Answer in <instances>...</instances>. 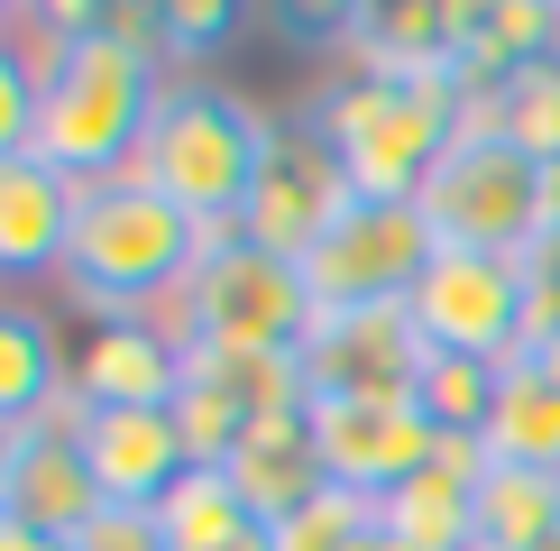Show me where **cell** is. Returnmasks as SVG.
<instances>
[{
	"mask_svg": "<svg viewBox=\"0 0 560 551\" xmlns=\"http://www.w3.org/2000/svg\"><path fill=\"white\" fill-rule=\"evenodd\" d=\"M156 102H166L156 56L110 37L102 10H92V28H56V46L37 65V166H56L65 184L138 175Z\"/></svg>",
	"mask_w": 560,
	"mask_h": 551,
	"instance_id": "obj_1",
	"label": "cell"
},
{
	"mask_svg": "<svg viewBox=\"0 0 560 551\" xmlns=\"http://www.w3.org/2000/svg\"><path fill=\"white\" fill-rule=\"evenodd\" d=\"M202 239L212 230L184 202H166L148 175H110V184H83V212H74V239H65L56 276L102 321H129L148 304H175L194 258H202Z\"/></svg>",
	"mask_w": 560,
	"mask_h": 551,
	"instance_id": "obj_2",
	"label": "cell"
},
{
	"mask_svg": "<svg viewBox=\"0 0 560 551\" xmlns=\"http://www.w3.org/2000/svg\"><path fill=\"white\" fill-rule=\"evenodd\" d=\"M313 129L340 156L359 202H413L432 184V166L459 148V129H469V92L423 83V74H359L349 65L340 83H322Z\"/></svg>",
	"mask_w": 560,
	"mask_h": 551,
	"instance_id": "obj_3",
	"label": "cell"
},
{
	"mask_svg": "<svg viewBox=\"0 0 560 551\" xmlns=\"http://www.w3.org/2000/svg\"><path fill=\"white\" fill-rule=\"evenodd\" d=\"M267 129L276 120H258L221 83H166L148 148H138V175L166 202H184L202 230H240L248 194H258V166H267Z\"/></svg>",
	"mask_w": 560,
	"mask_h": 551,
	"instance_id": "obj_4",
	"label": "cell"
},
{
	"mask_svg": "<svg viewBox=\"0 0 560 551\" xmlns=\"http://www.w3.org/2000/svg\"><path fill=\"white\" fill-rule=\"evenodd\" d=\"M175 340L184 350H294L313 331V294H303V267L267 258L248 230H212L202 239L194 276L175 294Z\"/></svg>",
	"mask_w": 560,
	"mask_h": 551,
	"instance_id": "obj_5",
	"label": "cell"
},
{
	"mask_svg": "<svg viewBox=\"0 0 560 551\" xmlns=\"http://www.w3.org/2000/svg\"><path fill=\"white\" fill-rule=\"evenodd\" d=\"M413 202H423L441 248H497V258L542 248V166L515 156L497 129H459V148L432 166Z\"/></svg>",
	"mask_w": 560,
	"mask_h": 551,
	"instance_id": "obj_6",
	"label": "cell"
},
{
	"mask_svg": "<svg viewBox=\"0 0 560 551\" xmlns=\"http://www.w3.org/2000/svg\"><path fill=\"white\" fill-rule=\"evenodd\" d=\"M432 258L441 239L423 202H349L340 230L303 258V294H313V313H377V304H405Z\"/></svg>",
	"mask_w": 560,
	"mask_h": 551,
	"instance_id": "obj_7",
	"label": "cell"
},
{
	"mask_svg": "<svg viewBox=\"0 0 560 551\" xmlns=\"http://www.w3.org/2000/svg\"><path fill=\"white\" fill-rule=\"evenodd\" d=\"M524 304L533 258H497V248H441L423 285L405 294L413 331L451 359H524Z\"/></svg>",
	"mask_w": 560,
	"mask_h": 551,
	"instance_id": "obj_8",
	"label": "cell"
},
{
	"mask_svg": "<svg viewBox=\"0 0 560 551\" xmlns=\"http://www.w3.org/2000/svg\"><path fill=\"white\" fill-rule=\"evenodd\" d=\"M313 413V459L322 478L349 496H395L405 478L432 469L441 432L413 396H331V405H303Z\"/></svg>",
	"mask_w": 560,
	"mask_h": 551,
	"instance_id": "obj_9",
	"label": "cell"
},
{
	"mask_svg": "<svg viewBox=\"0 0 560 551\" xmlns=\"http://www.w3.org/2000/svg\"><path fill=\"white\" fill-rule=\"evenodd\" d=\"M349 175H340V156L322 148V129L303 120V129H267V166H258V194H248V212H240V230L267 248V258H285V267H303L322 239L340 230V212H349Z\"/></svg>",
	"mask_w": 560,
	"mask_h": 551,
	"instance_id": "obj_10",
	"label": "cell"
},
{
	"mask_svg": "<svg viewBox=\"0 0 560 551\" xmlns=\"http://www.w3.org/2000/svg\"><path fill=\"white\" fill-rule=\"evenodd\" d=\"M303 359V396L331 405V396H413L432 367V340L413 331L405 304L377 313H313V331L294 340Z\"/></svg>",
	"mask_w": 560,
	"mask_h": 551,
	"instance_id": "obj_11",
	"label": "cell"
},
{
	"mask_svg": "<svg viewBox=\"0 0 560 551\" xmlns=\"http://www.w3.org/2000/svg\"><path fill=\"white\" fill-rule=\"evenodd\" d=\"M74 450H83L102 505H138V515H156L194 478L175 405H74Z\"/></svg>",
	"mask_w": 560,
	"mask_h": 551,
	"instance_id": "obj_12",
	"label": "cell"
},
{
	"mask_svg": "<svg viewBox=\"0 0 560 551\" xmlns=\"http://www.w3.org/2000/svg\"><path fill=\"white\" fill-rule=\"evenodd\" d=\"M0 515L28 524L46 542H74L92 515H102V488H92L83 450H74V396L56 413H37L28 432H10V469H0Z\"/></svg>",
	"mask_w": 560,
	"mask_h": 551,
	"instance_id": "obj_13",
	"label": "cell"
},
{
	"mask_svg": "<svg viewBox=\"0 0 560 551\" xmlns=\"http://www.w3.org/2000/svg\"><path fill=\"white\" fill-rule=\"evenodd\" d=\"M478 478H487V442L441 432L432 469L405 478L395 496H377V524L413 551H478Z\"/></svg>",
	"mask_w": 560,
	"mask_h": 551,
	"instance_id": "obj_14",
	"label": "cell"
},
{
	"mask_svg": "<svg viewBox=\"0 0 560 551\" xmlns=\"http://www.w3.org/2000/svg\"><path fill=\"white\" fill-rule=\"evenodd\" d=\"M184 396V340L148 313L102 321L74 359V405H175Z\"/></svg>",
	"mask_w": 560,
	"mask_h": 551,
	"instance_id": "obj_15",
	"label": "cell"
},
{
	"mask_svg": "<svg viewBox=\"0 0 560 551\" xmlns=\"http://www.w3.org/2000/svg\"><path fill=\"white\" fill-rule=\"evenodd\" d=\"M340 46L359 56V74H423V83H451V65H459V0L340 10Z\"/></svg>",
	"mask_w": 560,
	"mask_h": 551,
	"instance_id": "obj_16",
	"label": "cell"
},
{
	"mask_svg": "<svg viewBox=\"0 0 560 551\" xmlns=\"http://www.w3.org/2000/svg\"><path fill=\"white\" fill-rule=\"evenodd\" d=\"M74 212H83V184H65L56 166H37V156H10V166H0V276L19 285V276L65 267Z\"/></svg>",
	"mask_w": 560,
	"mask_h": 551,
	"instance_id": "obj_17",
	"label": "cell"
},
{
	"mask_svg": "<svg viewBox=\"0 0 560 551\" xmlns=\"http://www.w3.org/2000/svg\"><path fill=\"white\" fill-rule=\"evenodd\" d=\"M560 56V10L551 0H459V65L451 83L469 92H497L505 74H524V65Z\"/></svg>",
	"mask_w": 560,
	"mask_h": 551,
	"instance_id": "obj_18",
	"label": "cell"
},
{
	"mask_svg": "<svg viewBox=\"0 0 560 551\" xmlns=\"http://www.w3.org/2000/svg\"><path fill=\"white\" fill-rule=\"evenodd\" d=\"M221 478L240 488V505L258 524H285L303 496L322 488V459H313V413H267L248 423V442L221 459Z\"/></svg>",
	"mask_w": 560,
	"mask_h": 551,
	"instance_id": "obj_19",
	"label": "cell"
},
{
	"mask_svg": "<svg viewBox=\"0 0 560 551\" xmlns=\"http://www.w3.org/2000/svg\"><path fill=\"white\" fill-rule=\"evenodd\" d=\"M487 459L497 469H551L560 478V386L533 359H505L497 377V413H487Z\"/></svg>",
	"mask_w": 560,
	"mask_h": 551,
	"instance_id": "obj_20",
	"label": "cell"
},
{
	"mask_svg": "<svg viewBox=\"0 0 560 551\" xmlns=\"http://www.w3.org/2000/svg\"><path fill=\"white\" fill-rule=\"evenodd\" d=\"M74 386H65V350L46 331V313L0 304V432H28L37 413H56Z\"/></svg>",
	"mask_w": 560,
	"mask_h": 551,
	"instance_id": "obj_21",
	"label": "cell"
},
{
	"mask_svg": "<svg viewBox=\"0 0 560 551\" xmlns=\"http://www.w3.org/2000/svg\"><path fill=\"white\" fill-rule=\"evenodd\" d=\"M469 129H497L515 156L560 166V56L524 65V74H505L497 92H478V102H469Z\"/></svg>",
	"mask_w": 560,
	"mask_h": 551,
	"instance_id": "obj_22",
	"label": "cell"
},
{
	"mask_svg": "<svg viewBox=\"0 0 560 551\" xmlns=\"http://www.w3.org/2000/svg\"><path fill=\"white\" fill-rule=\"evenodd\" d=\"M560 534V478L551 469H497L478 478V551H533Z\"/></svg>",
	"mask_w": 560,
	"mask_h": 551,
	"instance_id": "obj_23",
	"label": "cell"
},
{
	"mask_svg": "<svg viewBox=\"0 0 560 551\" xmlns=\"http://www.w3.org/2000/svg\"><path fill=\"white\" fill-rule=\"evenodd\" d=\"M497 377H505V359H451V350H432L413 405L432 413V432H469V442H478L487 413H497Z\"/></svg>",
	"mask_w": 560,
	"mask_h": 551,
	"instance_id": "obj_24",
	"label": "cell"
},
{
	"mask_svg": "<svg viewBox=\"0 0 560 551\" xmlns=\"http://www.w3.org/2000/svg\"><path fill=\"white\" fill-rule=\"evenodd\" d=\"M248 505H240V488H230L221 469H194L184 488L156 505V534H166V551H202V542H230V534H248Z\"/></svg>",
	"mask_w": 560,
	"mask_h": 551,
	"instance_id": "obj_25",
	"label": "cell"
},
{
	"mask_svg": "<svg viewBox=\"0 0 560 551\" xmlns=\"http://www.w3.org/2000/svg\"><path fill=\"white\" fill-rule=\"evenodd\" d=\"M368 534H377V496H349V488H331V478H322L285 524H267L276 551H359Z\"/></svg>",
	"mask_w": 560,
	"mask_h": 551,
	"instance_id": "obj_26",
	"label": "cell"
},
{
	"mask_svg": "<svg viewBox=\"0 0 560 551\" xmlns=\"http://www.w3.org/2000/svg\"><path fill=\"white\" fill-rule=\"evenodd\" d=\"M10 156H37V65L0 37V166Z\"/></svg>",
	"mask_w": 560,
	"mask_h": 551,
	"instance_id": "obj_27",
	"label": "cell"
},
{
	"mask_svg": "<svg viewBox=\"0 0 560 551\" xmlns=\"http://www.w3.org/2000/svg\"><path fill=\"white\" fill-rule=\"evenodd\" d=\"M156 10H166V46L175 56H212V46H230V28H240L230 0H156Z\"/></svg>",
	"mask_w": 560,
	"mask_h": 551,
	"instance_id": "obj_28",
	"label": "cell"
},
{
	"mask_svg": "<svg viewBox=\"0 0 560 551\" xmlns=\"http://www.w3.org/2000/svg\"><path fill=\"white\" fill-rule=\"evenodd\" d=\"M65 551H166V534H156V515H138V505H102Z\"/></svg>",
	"mask_w": 560,
	"mask_h": 551,
	"instance_id": "obj_29",
	"label": "cell"
},
{
	"mask_svg": "<svg viewBox=\"0 0 560 551\" xmlns=\"http://www.w3.org/2000/svg\"><path fill=\"white\" fill-rule=\"evenodd\" d=\"M542 248H560V166H542Z\"/></svg>",
	"mask_w": 560,
	"mask_h": 551,
	"instance_id": "obj_30",
	"label": "cell"
},
{
	"mask_svg": "<svg viewBox=\"0 0 560 551\" xmlns=\"http://www.w3.org/2000/svg\"><path fill=\"white\" fill-rule=\"evenodd\" d=\"M0 551H65V542H46V534H28V524L0 515Z\"/></svg>",
	"mask_w": 560,
	"mask_h": 551,
	"instance_id": "obj_31",
	"label": "cell"
},
{
	"mask_svg": "<svg viewBox=\"0 0 560 551\" xmlns=\"http://www.w3.org/2000/svg\"><path fill=\"white\" fill-rule=\"evenodd\" d=\"M533 367H542V377H551V386H560V331H551V340H542V350H533Z\"/></svg>",
	"mask_w": 560,
	"mask_h": 551,
	"instance_id": "obj_32",
	"label": "cell"
},
{
	"mask_svg": "<svg viewBox=\"0 0 560 551\" xmlns=\"http://www.w3.org/2000/svg\"><path fill=\"white\" fill-rule=\"evenodd\" d=\"M359 551H413V542H395V534H386V524H377V534H368Z\"/></svg>",
	"mask_w": 560,
	"mask_h": 551,
	"instance_id": "obj_33",
	"label": "cell"
},
{
	"mask_svg": "<svg viewBox=\"0 0 560 551\" xmlns=\"http://www.w3.org/2000/svg\"><path fill=\"white\" fill-rule=\"evenodd\" d=\"M0 469H10V432H0Z\"/></svg>",
	"mask_w": 560,
	"mask_h": 551,
	"instance_id": "obj_34",
	"label": "cell"
},
{
	"mask_svg": "<svg viewBox=\"0 0 560 551\" xmlns=\"http://www.w3.org/2000/svg\"><path fill=\"white\" fill-rule=\"evenodd\" d=\"M533 551H560V534H551V542H533Z\"/></svg>",
	"mask_w": 560,
	"mask_h": 551,
	"instance_id": "obj_35",
	"label": "cell"
},
{
	"mask_svg": "<svg viewBox=\"0 0 560 551\" xmlns=\"http://www.w3.org/2000/svg\"><path fill=\"white\" fill-rule=\"evenodd\" d=\"M542 258H551V267H560V248H542Z\"/></svg>",
	"mask_w": 560,
	"mask_h": 551,
	"instance_id": "obj_36",
	"label": "cell"
}]
</instances>
